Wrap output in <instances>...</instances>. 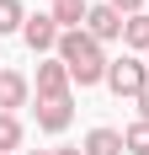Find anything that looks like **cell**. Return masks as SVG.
Listing matches in <instances>:
<instances>
[{
	"label": "cell",
	"instance_id": "10",
	"mask_svg": "<svg viewBox=\"0 0 149 155\" xmlns=\"http://www.w3.org/2000/svg\"><path fill=\"white\" fill-rule=\"evenodd\" d=\"M122 43H128V48H138V54H149V16H144V11L122 21Z\"/></svg>",
	"mask_w": 149,
	"mask_h": 155
},
{
	"label": "cell",
	"instance_id": "12",
	"mask_svg": "<svg viewBox=\"0 0 149 155\" xmlns=\"http://www.w3.org/2000/svg\"><path fill=\"white\" fill-rule=\"evenodd\" d=\"M21 27H27L21 0H0V38H5V32H21Z\"/></svg>",
	"mask_w": 149,
	"mask_h": 155
},
{
	"label": "cell",
	"instance_id": "2",
	"mask_svg": "<svg viewBox=\"0 0 149 155\" xmlns=\"http://www.w3.org/2000/svg\"><path fill=\"white\" fill-rule=\"evenodd\" d=\"M106 86H112V96H133V102H138V96L149 91V64L122 54V59L106 64Z\"/></svg>",
	"mask_w": 149,
	"mask_h": 155
},
{
	"label": "cell",
	"instance_id": "9",
	"mask_svg": "<svg viewBox=\"0 0 149 155\" xmlns=\"http://www.w3.org/2000/svg\"><path fill=\"white\" fill-rule=\"evenodd\" d=\"M85 155H128V144H122L117 128H90L85 134Z\"/></svg>",
	"mask_w": 149,
	"mask_h": 155
},
{
	"label": "cell",
	"instance_id": "5",
	"mask_svg": "<svg viewBox=\"0 0 149 155\" xmlns=\"http://www.w3.org/2000/svg\"><path fill=\"white\" fill-rule=\"evenodd\" d=\"M122 21H128V16H117L112 5H90V11H85V32L96 38V43H112V38H122Z\"/></svg>",
	"mask_w": 149,
	"mask_h": 155
},
{
	"label": "cell",
	"instance_id": "15",
	"mask_svg": "<svg viewBox=\"0 0 149 155\" xmlns=\"http://www.w3.org/2000/svg\"><path fill=\"white\" fill-rule=\"evenodd\" d=\"M138 118H149V91H144V96H138Z\"/></svg>",
	"mask_w": 149,
	"mask_h": 155
},
{
	"label": "cell",
	"instance_id": "17",
	"mask_svg": "<svg viewBox=\"0 0 149 155\" xmlns=\"http://www.w3.org/2000/svg\"><path fill=\"white\" fill-rule=\"evenodd\" d=\"M32 155H53V150H32Z\"/></svg>",
	"mask_w": 149,
	"mask_h": 155
},
{
	"label": "cell",
	"instance_id": "18",
	"mask_svg": "<svg viewBox=\"0 0 149 155\" xmlns=\"http://www.w3.org/2000/svg\"><path fill=\"white\" fill-rule=\"evenodd\" d=\"M144 64H149V54H144Z\"/></svg>",
	"mask_w": 149,
	"mask_h": 155
},
{
	"label": "cell",
	"instance_id": "8",
	"mask_svg": "<svg viewBox=\"0 0 149 155\" xmlns=\"http://www.w3.org/2000/svg\"><path fill=\"white\" fill-rule=\"evenodd\" d=\"M85 11H90L85 0H53V11H48V16L59 21V32H80V27H85Z\"/></svg>",
	"mask_w": 149,
	"mask_h": 155
},
{
	"label": "cell",
	"instance_id": "4",
	"mask_svg": "<svg viewBox=\"0 0 149 155\" xmlns=\"http://www.w3.org/2000/svg\"><path fill=\"white\" fill-rule=\"evenodd\" d=\"M53 96H69V70H64V59H43L37 64V102H53Z\"/></svg>",
	"mask_w": 149,
	"mask_h": 155
},
{
	"label": "cell",
	"instance_id": "13",
	"mask_svg": "<svg viewBox=\"0 0 149 155\" xmlns=\"http://www.w3.org/2000/svg\"><path fill=\"white\" fill-rule=\"evenodd\" d=\"M21 144V118L16 112H0V155H11Z\"/></svg>",
	"mask_w": 149,
	"mask_h": 155
},
{
	"label": "cell",
	"instance_id": "14",
	"mask_svg": "<svg viewBox=\"0 0 149 155\" xmlns=\"http://www.w3.org/2000/svg\"><path fill=\"white\" fill-rule=\"evenodd\" d=\"M106 5H112L117 16H122V11H128V16H138V5H144V0H106Z\"/></svg>",
	"mask_w": 149,
	"mask_h": 155
},
{
	"label": "cell",
	"instance_id": "11",
	"mask_svg": "<svg viewBox=\"0 0 149 155\" xmlns=\"http://www.w3.org/2000/svg\"><path fill=\"white\" fill-rule=\"evenodd\" d=\"M122 144H128V155H149V118L122 128Z\"/></svg>",
	"mask_w": 149,
	"mask_h": 155
},
{
	"label": "cell",
	"instance_id": "6",
	"mask_svg": "<svg viewBox=\"0 0 149 155\" xmlns=\"http://www.w3.org/2000/svg\"><path fill=\"white\" fill-rule=\"evenodd\" d=\"M69 118H74V102H69V96L37 102V128H43V134H64V128H69Z\"/></svg>",
	"mask_w": 149,
	"mask_h": 155
},
{
	"label": "cell",
	"instance_id": "7",
	"mask_svg": "<svg viewBox=\"0 0 149 155\" xmlns=\"http://www.w3.org/2000/svg\"><path fill=\"white\" fill-rule=\"evenodd\" d=\"M27 91H32V80L21 75V70H0V112L27 107Z\"/></svg>",
	"mask_w": 149,
	"mask_h": 155
},
{
	"label": "cell",
	"instance_id": "1",
	"mask_svg": "<svg viewBox=\"0 0 149 155\" xmlns=\"http://www.w3.org/2000/svg\"><path fill=\"white\" fill-rule=\"evenodd\" d=\"M59 59H64V70H69L74 86H96V80H106V54H101V43H96L85 27L59 38Z\"/></svg>",
	"mask_w": 149,
	"mask_h": 155
},
{
	"label": "cell",
	"instance_id": "3",
	"mask_svg": "<svg viewBox=\"0 0 149 155\" xmlns=\"http://www.w3.org/2000/svg\"><path fill=\"white\" fill-rule=\"evenodd\" d=\"M21 38H27V48L32 54H48V48H53V54H59V21H53V16H27V27H21Z\"/></svg>",
	"mask_w": 149,
	"mask_h": 155
},
{
	"label": "cell",
	"instance_id": "16",
	"mask_svg": "<svg viewBox=\"0 0 149 155\" xmlns=\"http://www.w3.org/2000/svg\"><path fill=\"white\" fill-rule=\"evenodd\" d=\"M53 155H85V150H53Z\"/></svg>",
	"mask_w": 149,
	"mask_h": 155
}]
</instances>
